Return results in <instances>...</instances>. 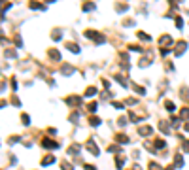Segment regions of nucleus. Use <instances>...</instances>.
Segmentation results:
<instances>
[{"label": "nucleus", "mask_w": 189, "mask_h": 170, "mask_svg": "<svg viewBox=\"0 0 189 170\" xmlns=\"http://www.w3.org/2000/svg\"><path fill=\"white\" fill-rule=\"evenodd\" d=\"M42 146H44V147H57V142L46 138V140H42Z\"/></svg>", "instance_id": "423d86ee"}, {"label": "nucleus", "mask_w": 189, "mask_h": 170, "mask_svg": "<svg viewBox=\"0 0 189 170\" xmlns=\"http://www.w3.org/2000/svg\"><path fill=\"white\" fill-rule=\"evenodd\" d=\"M91 10H95V4H93V2L83 4V11H91Z\"/></svg>", "instance_id": "a211bd4d"}, {"label": "nucleus", "mask_w": 189, "mask_h": 170, "mask_svg": "<svg viewBox=\"0 0 189 170\" xmlns=\"http://www.w3.org/2000/svg\"><path fill=\"white\" fill-rule=\"evenodd\" d=\"M184 150H185V151H189V142H184Z\"/></svg>", "instance_id": "72a5a7b5"}, {"label": "nucleus", "mask_w": 189, "mask_h": 170, "mask_svg": "<svg viewBox=\"0 0 189 170\" xmlns=\"http://www.w3.org/2000/svg\"><path fill=\"white\" fill-rule=\"evenodd\" d=\"M21 121H23V125H29V115H27V113H23V115H21Z\"/></svg>", "instance_id": "412c9836"}, {"label": "nucleus", "mask_w": 189, "mask_h": 170, "mask_svg": "<svg viewBox=\"0 0 189 170\" xmlns=\"http://www.w3.org/2000/svg\"><path fill=\"white\" fill-rule=\"evenodd\" d=\"M6 57H11L13 59V57H15V51H13V49H6Z\"/></svg>", "instance_id": "393cba45"}, {"label": "nucleus", "mask_w": 189, "mask_h": 170, "mask_svg": "<svg viewBox=\"0 0 189 170\" xmlns=\"http://www.w3.org/2000/svg\"><path fill=\"white\" fill-rule=\"evenodd\" d=\"M89 123H91V125H93V127H96V125H100V119L93 115V117H89Z\"/></svg>", "instance_id": "4468645a"}, {"label": "nucleus", "mask_w": 189, "mask_h": 170, "mask_svg": "<svg viewBox=\"0 0 189 170\" xmlns=\"http://www.w3.org/2000/svg\"><path fill=\"white\" fill-rule=\"evenodd\" d=\"M170 42H172V38L169 36V34H165V36L159 38V44H161V46H166V44H170Z\"/></svg>", "instance_id": "6e6552de"}, {"label": "nucleus", "mask_w": 189, "mask_h": 170, "mask_svg": "<svg viewBox=\"0 0 189 170\" xmlns=\"http://www.w3.org/2000/svg\"><path fill=\"white\" fill-rule=\"evenodd\" d=\"M174 165H176V168H181V166H184V157H181L180 153L174 155Z\"/></svg>", "instance_id": "39448f33"}, {"label": "nucleus", "mask_w": 189, "mask_h": 170, "mask_svg": "<svg viewBox=\"0 0 189 170\" xmlns=\"http://www.w3.org/2000/svg\"><path fill=\"white\" fill-rule=\"evenodd\" d=\"M85 170H95V166H91V165H85Z\"/></svg>", "instance_id": "f704fd0d"}, {"label": "nucleus", "mask_w": 189, "mask_h": 170, "mask_svg": "<svg viewBox=\"0 0 189 170\" xmlns=\"http://www.w3.org/2000/svg\"><path fill=\"white\" fill-rule=\"evenodd\" d=\"M176 27H178V28L184 27V21H181V17H176Z\"/></svg>", "instance_id": "bb28decb"}, {"label": "nucleus", "mask_w": 189, "mask_h": 170, "mask_svg": "<svg viewBox=\"0 0 189 170\" xmlns=\"http://www.w3.org/2000/svg\"><path fill=\"white\" fill-rule=\"evenodd\" d=\"M138 132L142 134V136H150V134H151V127H140Z\"/></svg>", "instance_id": "0eeeda50"}, {"label": "nucleus", "mask_w": 189, "mask_h": 170, "mask_svg": "<svg viewBox=\"0 0 189 170\" xmlns=\"http://www.w3.org/2000/svg\"><path fill=\"white\" fill-rule=\"evenodd\" d=\"M185 131H187V132H189V121H187V123H185Z\"/></svg>", "instance_id": "c9c22d12"}, {"label": "nucleus", "mask_w": 189, "mask_h": 170, "mask_svg": "<svg viewBox=\"0 0 189 170\" xmlns=\"http://www.w3.org/2000/svg\"><path fill=\"white\" fill-rule=\"evenodd\" d=\"M66 104H70V106H80L81 104V98L80 96H68L66 98Z\"/></svg>", "instance_id": "20e7f679"}, {"label": "nucleus", "mask_w": 189, "mask_h": 170, "mask_svg": "<svg viewBox=\"0 0 189 170\" xmlns=\"http://www.w3.org/2000/svg\"><path fill=\"white\" fill-rule=\"evenodd\" d=\"M49 57H51V59H55V61H59V59H61V53L57 51V49H51V51H49Z\"/></svg>", "instance_id": "f8f14e48"}, {"label": "nucleus", "mask_w": 189, "mask_h": 170, "mask_svg": "<svg viewBox=\"0 0 189 170\" xmlns=\"http://www.w3.org/2000/svg\"><path fill=\"white\" fill-rule=\"evenodd\" d=\"M85 95H87V96H95V95H96V89H95V87H87Z\"/></svg>", "instance_id": "dca6fc26"}, {"label": "nucleus", "mask_w": 189, "mask_h": 170, "mask_svg": "<svg viewBox=\"0 0 189 170\" xmlns=\"http://www.w3.org/2000/svg\"><path fill=\"white\" fill-rule=\"evenodd\" d=\"M138 38H140V40H146V42L150 40V36H148V34H144V32H140V34H138Z\"/></svg>", "instance_id": "a878e982"}, {"label": "nucleus", "mask_w": 189, "mask_h": 170, "mask_svg": "<svg viewBox=\"0 0 189 170\" xmlns=\"http://www.w3.org/2000/svg\"><path fill=\"white\" fill-rule=\"evenodd\" d=\"M123 162H125V155H119L117 157V168H123Z\"/></svg>", "instance_id": "6ab92c4d"}, {"label": "nucleus", "mask_w": 189, "mask_h": 170, "mask_svg": "<svg viewBox=\"0 0 189 170\" xmlns=\"http://www.w3.org/2000/svg\"><path fill=\"white\" fill-rule=\"evenodd\" d=\"M165 108H166V110H169V112H174V110H176V106H174V102H170V100H166V102H165Z\"/></svg>", "instance_id": "ddd939ff"}, {"label": "nucleus", "mask_w": 189, "mask_h": 170, "mask_svg": "<svg viewBox=\"0 0 189 170\" xmlns=\"http://www.w3.org/2000/svg\"><path fill=\"white\" fill-rule=\"evenodd\" d=\"M185 42H178V44H176V51H174V55H176V57H180L181 53H184L185 51Z\"/></svg>", "instance_id": "7ed1b4c3"}, {"label": "nucleus", "mask_w": 189, "mask_h": 170, "mask_svg": "<svg viewBox=\"0 0 189 170\" xmlns=\"http://www.w3.org/2000/svg\"><path fill=\"white\" fill-rule=\"evenodd\" d=\"M55 162V155L53 153H49V155H46L44 159H42V166H47V165H53Z\"/></svg>", "instance_id": "f03ea898"}, {"label": "nucleus", "mask_w": 189, "mask_h": 170, "mask_svg": "<svg viewBox=\"0 0 189 170\" xmlns=\"http://www.w3.org/2000/svg\"><path fill=\"white\" fill-rule=\"evenodd\" d=\"M115 140L119 142V144H127V142H129V138L125 136V134H117V136H115Z\"/></svg>", "instance_id": "9b49d317"}, {"label": "nucleus", "mask_w": 189, "mask_h": 170, "mask_svg": "<svg viewBox=\"0 0 189 170\" xmlns=\"http://www.w3.org/2000/svg\"><path fill=\"white\" fill-rule=\"evenodd\" d=\"M85 147H87V150H89L91 153H93V155H99V153H100V150H99V146H96V144H95V140H93V138H89V140L85 142Z\"/></svg>", "instance_id": "f257e3e1"}, {"label": "nucleus", "mask_w": 189, "mask_h": 170, "mask_svg": "<svg viewBox=\"0 0 189 170\" xmlns=\"http://www.w3.org/2000/svg\"><path fill=\"white\" fill-rule=\"evenodd\" d=\"M127 104H136V98H127Z\"/></svg>", "instance_id": "473e14b6"}, {"label": "nucleus", "mask_w": 189, "mask_h": 170, "mask_svg": "<svg viewBox=\"0 0 189 170\" xmlns=\"http://www.w3.org/2000/svg\"><path fill=\"white\" fill-rule=\"evenodd\" d=\"M72 72H74V68H72V66H62V74H66V76H68V74H72Z\"/></svg>", "instance_id": "aec40b11"}, {"label": "nucleus", "mask_w": 189, "mask_h": 170, "mask_svg": "<svg viewBox=\"0 0 189 170\" xmlns=\"http://www.w3.org/2000/svg\"><path fill=\"white\" fill-rule=\"evenodd\" d=\"M132 89H134V91H136V93H138V95H144V93H146V89H142V87H138V85H134V87H132Z\"/></svg>", "instance_id": "4be33fe9"}, {"label": "nucleus", "mask_w": 189, "mask_h": 170, "mask_svg": "<svg viewBox=\"0 0 189 170\" xmlns=\"http://www.w3.org/2000/svg\"><path fill=\"white\" fill-rule=\"evenodd\" d=\"M112 106H114V108H117V110H123V104H121V102H114Z\"/></svg>", "instance_id": "cd10ccee"}, {"label": "nucleus", "mask_w": 189, "mask_h": 170, "mask_svg": "<svg viewBox=\"0 0 189 170\" xmlns=\"http://www.w3.org/2000/svg\"><path fill=\"white\" fill-rule=\"evenodd\" d=\"M159 129L163 131L165 134H169V132H170V129H169V125H166V121H159Z\"/></svg>", "instance_id": "1a4fd4ad"}, {"label": "nucleus", "mask_w": 189, "mask_h": 170, "mask_svg": "<svg viewBox=\"0 0 189 170\" xmlns=\"http://www.w3.org/2000/svg\"><path fill=\"white\" fill-rule=\"evenodd\" d=\"M180 117H181V119H187V117H189V108H184V110H181V112H180Z\"/></svg>", "instance_id": "f3484780"}, {"label": "nucleus", "mask_w": 189, "mask_h": 170, "mask_svg": "<svg viewBox=\"0 0 189 170\" xmlns=\"http://www.w3.org/2000/svg\"><path fill=\"white\" fill-rule=\"evenodd\" d=\"M66 47H68V49H70V51H72V53H80V47L76 46V44H68Z\"/></svg>", "instance_id": "2eb2a0df"}, {"label": "nucleus", "mask_w": 189, "mask_h": 170, "mask_svg": "<svg viewBox=\"0 0 189 170\" xmlns=\"http://www.w3.org/2000/svg\"><path fill=\"white\" fill-rule=\"evenodd\" d=\"M170 121H172V127H180V117H172Z\"/></svg>", "instance_id": "b1692460"}, {"label": "nucleus", "mask_w": 189, "mask_h": 170, "mask_svg": "<svg viewBox=\"0 0 189 170\" xmlns=\"http://www.w3.org/2000/svg\"><path fill=\"white\" fill-rule=\"evenodd\" d=\"M80 150H81V146H80V144H74L68 151H70V155H78V151H80Z\"/></svg>", "instance_id": "9d476101"}, {"label": "nucleus", "mask_w": 189, "mask_h": 170, "mask_svg": "<svg viewBox=\"0 0 189 170\" xmlns=\"http://www.w3.org/2000/svg\"><path fill=\"white\" fill-rule=\"evenodd\" d=\"M155 146H157V147H165V142H163V140H157Z\"/></svg>", "instance_id": "7c9ffc66"}, {"label": "nucleus", "mask_w": 189, "mask_h": 170, "mask_svg": "<svg viewBox=\"0 0 189 170\" xmlns=\"http://www.w3.org/2000/svg\"><path fill=\"white\" fill-rule=\"evenodd\" d=\"M61 38H62L61 32H55V34H53V40H61Z\"/></svg>", "instance_id": "c756f323"}, {"label": "nucleus", "mask_w": 189, "mask_h": 170, "mask_svg": "<svg viewBox=\"0 0 189 170\" xmlns=\"http://www.w3.org/2000/svg\"><path fill=\"white\" fill-rule=\"evenodd\" d=\"M62 170H74V168H72V165H70V162L65 161V162H62Z\"/></svg>", "instance_id": "5701e85b"}, {"label": "nucleus", "mask_w": 189, "mask_h": 170, "mask_svg": "<svg viewBox=\"0 0 189 170\" xmlns=\"http://www.w3.org/2000/svg\"><path fill=\"white\" fill-rule=\"evenodd\" d=\"M87 108H89V112H95V110H96V104H95V102H91Z\"/></svg>", "instance_id": "c85d7f7f"}, {"label": "nucleus", "mask_w": 189, "mask_h": 170, "mask_svg": "<svg viewBox=\"0 0 189 170\" xmlns=\"http://www.w3.org/2000/svg\"><path fill=\"white\" fill-rule=\"evenodd\" d=\"M150 170H159V166L155 165V162H150Z\"/></svg>", "instance_id": "2f4dec72"}]
</instances>
